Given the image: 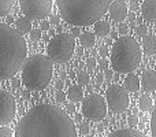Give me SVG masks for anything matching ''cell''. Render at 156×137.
I'll list each match as a JSON object with an SVG mask.
<instances>
[{
	"label": "cell",
	"mask_w": 156,
	"mask_h": 137,
	"mask_svg": "<svg viewBox=\"0 0 156 137\" xmlns=\"http://www.w3.org/2000/svg\"><path fill=\"white\" fill-rule=\"evenodd\" d=\"M15 137H78V132L66 111L54 104H38L22 117Z\"/></svg>",
	"instance_id": "6da1fadb"
},
{
	"label": "cell",
	"mask_w": 156,
	"mask_h": 137,
	"mask_svg": "<svg viewBox=\"0 0 156 137\" xmlns=\"http://www.w3.org/2000/svg\"><path fill=\"white\" fill-rule=\"evenodd\" d=\"M26 55L25 38L15 29L0 22V80H10L22 70Z\"/></svg>",
	"instance_id": "7a4b0ae2"
},
{
	"label": "cell",
	"mask_w": 156,
	"mask_h": 137,
	"mask_svg": "<svg viewBox=\"0 0 156 137\" xmlns=\"http://www.w3.org/2000/svg\"><path fill=\"white\" fill-rule=\"evenodd\" d=\"M114 0H56L60 16L78 26L96 23L110 8Z\"/></svg>",
	"instance_id": "3957f363"
},
{
	"label": "cell",
	"mask_w": 156,
	"mask_h": 137,
	"mask_svg": "<svg viewBox=\"0 0 156 137\" xmlns=\"http://www.w3.org/2000/svg\"><path fill=\"white\" fill-rule=\"evenodd\" d=\"M110 58L115 71L130 74L141 63L140 45L132 36H122L114 43Z\"/></svg>",
	"instance_id": "277c9868"
},
{
	"label": "cell",
	"mask_w": 156,
	"mask_h": 137,
	"mask_svg": "<svg viewBox=\"0 0 156 137\" xmlns=\"http://www.w3.org/2000/svg\"><path fill=\"white\" fill-rule=\"evenodd\" d=\"M54 74L52 60L45 55H33L27 58L22 67V82L32 91H43L48 86Z\"/></svg>",
	"instance_id": "5b68a950"
},
{
	"label": "cell",
	"mask_w": 156,
	"mask_h": 137,
	"mask_svg": "<svg viewBox=\"0 0 156 137\" xmlns=\"http://www.w3.org/2000/svg\"><path fill=\"white\" fill-rule=\"evenodd\" d=\"M76 52V40L70 33H59L48 43L47 54L55 63H66L71 59Z\"/></svg>",
	"instance_id": "8992f818"
},
{
	"label": "cell",
	"mask_w": 156,
	"mask_h": 137,
	"mask_svg": "<svg viewBox=\"0 0 156 137\" xmlns=\"http://www.w3.org/2000/svg\"><path fill=\"white\" fill-rule=\"evenodd\" d=\"M107 102L99 93H90L82 100V115L88 121L99 122L107 115Z\"/></svg>",
	"instance_id": "52a82bcc"
},
{
	"label": "cell",
	"mask_w": 156,
	"mask_h": 137,
	"mask_svg": "<svg viewBox=\"0 0 156 137\" xmlns=\"http://www.w3.org/2000/svg\"><path fill=\"white\" fill-rule=\"evenodd\" d=\"M105 99H107V107L112 114H121L125 110H127L130 103L129 92L123 86L114 84L108 86L105 92Z\"/></svg>",
	"instance_id": "ba28073f"
},
{
	"label": "cell",
	"mask_w": 156,
	"mask_h": 137,
	"mask_svg": "<svg viewBox=\"0 0 156 137\" xmlns=\"http://www.w3.org/2000/svg\"><path fill=\"white\" fill-rule=\"evenodd\" d=\"M19 7L30 21L44 19L52 11V0H19Z\"/></svg>",
	"instance_id": "9c48e42d"
},
{
	"label": "cell",
	"mask_w": 156,
	"mask_h": 137,
	"mask_svg": "<svg viewBox=\"0 0 156 137\" xmlns=\"http://www.w3.org/2000/svg\"><path fill=\"white\" fill-rule=\"evenodd\" d=\"M15 97L7 91H0V125H7L15 118Z\"/></svg>",
	"instance_id": "30bf717a"
},
{
	"label": "cell",
	"mask_w": 156,
	"mask_h": 137,
	"mask_svg": "<svg viewBox=\"0 0 156 137\" xmlns=\"http://www.w3.org/2000/svg\"><path fill=\"white\" fill-rule=\"evenodd\" d=\"M108 11H110L111 19L115 22H119V23L127 18V4L123 0H114L111 3L110 8H108Z\"/></svg>",
	"instance_id": "8fae6325"
},
{
	"label": "cell",
	"mask_w": 156,
	"mask_h": 137,
	"mask_svg": "<svg viewBox=\"0 0 156 137\" xmlns=\"http://www.w3.org/2000/svg\"><path fill=\"white\" fill-rule=\"evenodd\" d=\"M141 89L145 93H151V92L156 91V71L155 70H145L141 75V81H140Z\"/></svg>",
	"instance_id": "7c38bea8"
},
{
	"label": "cell",
	"mask_w": 156,
	"mask_h": 137,
	"mask_svg": "<svg viewBox=\"0 0 156 137\" xmlns=\"http://www.w3.org/2000/svg\"><path fill=\"white\" fill-rule=\"evenodd\" d=\"M141 14L149 22H156V0H144L141 4Z\"/></svg>",
	"instance_id": "4fadbf2b"
},
{
	"label": "cell",
	"mask_w": 156,
	"mask_h": 137,
	"mask_svg": "<svg viewBox=\"0 0 156 137\" xmlns=\"http://www.w3.org/2000/svg\"><path fill=\"white\" fill-rule=\"evenodd\" d=\"M143 51L145 55H155L156 54V36L147 34L143 37Z\"/></svg>",
	"instance_id": "5bb4252c"
},
{
	"label": "cell",
	"mask_w": 156,
	"mask_h": 137,
	"mask_svg": "<svg viewBox=\"0 0 156 137\" xmlns=\"http://www.w3.org/2000/svg\"><path fill=\"white\" fill-rule=\"evenodd\" d=\"M107 137H147L144 133H141L140 130H136L133 128H129V129H119L112 132L111 135H108Z\"/></svg>",
	"instance_id": "9a60e30c"
},
{
	"label": "cell",
	"mask_w": 156,
	"mask_h": 137,
	"mask_svg": "<svg viewBox=\"0 0 156 137\" xmlns=\"http://www.w3.org/2000/svg\"><path fill=\"white\" fill-rule=\"evenodd\" d=\"M123 88L127 92H136L140 89V78L134 74H129L123 81Z\"/></svg>",
	"instance_id": "2e32d148"
},
{
	"label": "cell",
	"mask_w": 156,
	"mask_h": 137,
	"mask_svg": "<svg viewBox=\"0 0 156 137\" xmlns=\"http://www.w3.org/2000/svg\"><path fill=\"white\" fill-rule=\"evenodd\" d=\"M67 97L70 99V102L73 103H78L81 100H83V89L81 88L80 85H71L69 88V92H67Z\"/></svg>",
	"instance_id": "e0dca14e"
},
{
	"label": "cell",
	"mask_w": 156,
	"mask_h": 137,
	"mask_svg": "<svg viewBox=\"0 0 156 137\" xmlns=\"http://www.w3.org/2000/svg\"><path fill=\"white\" fill-rule=\"evenodd\" d=\"M15 27H16V32L21 36L26 34V33H30V30H32V21H30L29 18H26V16H22V18H19L18 21H16Z\"/></svg>",
	"instance_id": "ac0fdd59"
},
{
	"label": "cell",
	"mask_w": 156,
	"mask_h": 137,
	"mask_svg": "<svg viewBox=\"0 0 156 137\" xmlns=\"http://www.w3.org/2000/svg\"><path fill=\"white\" fill-rule=\"evenodd\" d=\"M80 41L82 48H92L96 43V36L92 32H85L80 36Z\"/></svg>",
	"instance_id": "d6986e66"
},
{
	"label": "cell",
	"mask_w": 156,
	"mask_h": 137,
	"mask_svg": "<svg viewBox=\"0 0 156 137\" xmlns=\"http://www.w3.org/2000/svg\"><path fill=\"white\" fill-rule=\"evenodd\" d=\"M110 23H108L107 21H97L96 23H94V33H96L97 36H100V37H105V36L110 34Z\"/></svg>",
	"instance_id": "ffe728a7"
},
{
	"label": "cell",
	"mask_w": 156,
	"mask_h": 137,
	"mask_svg": "<svg viewBox=\"0 0 156 137\" xmlns=\"http://www.w3.org/2000/svg\"><path fill=\"white\" fill-rule=\"evenodd\" d=\"M138 106H140V108L143 111H149L152 108V106H154V100H152V97L149 95H143V96H140Z\"/></svg>",
	"instance_id": "44dd1931"
},
{
	"label": "cell",
	"mask_w": 156,
	"mask_h": 137,
	"mask_svg": "<svg viewBox=\"0 0 156 137\" xmlns=\"http://www.w3.org/2000/svg\"><path fill=\"white\" fill-rule=\"evenodd\" d=\"M14 4H15V0H0V16L8 15Z\"/></svg>",
	"instance_id": "7402d4cb"
},
{
	"label": "cell",
	"mask_w": 156,
	"mask_h": 137,
	"mask_svg": "<svg viewBox=\"0 0 156 137\" xmlns=\"http://www.w3.org/2000/svg\"><path fill=\"white\" fill-rule=\"evenodd\" d=\"M89 81H90V77H89V74L86 71H82V70H81V71L77 74V82L80 86L88 85Z\"/></svg>",
	"instance_id": "603a6c76"
},
{
	"label": "cell",
	"mask_w": 156,
	"mask_h": 137,
	"mask_svg": "<svg viewBox=\"0 0 156 137\" xmlns=\"http://www.w3.org/2000/svg\"><path fill=\"white\" fill-rule=\"evenodd\" d=\"M151 132L152 137H156V104L152 110V117H151Z\"/></svg>",
	"instance_id": "cb8c5ba5"
},
{
	"label": "cell",
	"mask_w": 156,
	"mask_h": 137,
	"mask_svg": "<svg viewBox=\"0 0 156 137\" xmlns=\"http://www.w3.org/2000/svg\"><path fill=\"white\" fill-rule=\"evenodd\" d=\"M147 33H148V27H147L145 25H140V26H137V29H136V34L140 36V37H145Z\"/></svg>",
	"instance_id": "d4e9b609"
},
{
	"label": "cell",
	"mask_w": 156,
	"mask_h": 137,
	"mask_svg": "<svg viewBox=\"0 0 156 137\" xmlns=\"http://www.w3.org/2000/svg\"><path fill=\"white\" fill-rule=\"evenodd\" d=\"M0 137H12V130L7 126L0 128Z\"/></svg>",
	"instance_id": "484cf974"
},
{
	"label": "cell",
	"mask_w": 156,
	"mask_h": 137,
	"mask_svg": "<svg viewBox=\"0 0 156 137\" xmlns=\"http://www.w3.org/2000/svg\"><path fill=\"white\" fill-rule=\"evenodd\" d=\"M30 38H32L33 41H37L41 38V30L40 29H33L30 30Z\"/></svg>",
	"instance_id": "4316f807"
},
{
	"label": "cell",
	"mask_w": 156,
	"mask_h": 137,
	"mask_svg": "<svg viewBox=\"0 0 156 137\" xmlns=\"http://www.w3.org/2000/svg\"><path fill=\"white\" fill-rule=\"evenodd\" d=\"M86 67H88L89 71L96 69V59H94V58H88V59H86Z\"/></svg>",
	"instance_id": "83f0119b"
},
{
	"label": "cell",
	"mask_w": 156,
	"mask_h": 137,
	"mask_svg": "<svg viewBox=\"0 0 156 137\" xmlns=\"http://www.w3.org/2000/svg\"><path fill=\"white\" fill-rule=\"evenodd\" d=\"M118 32L121 33V34H126V33H129V25H126L125 22H121V23L118 25Z\"/></svg>",
	"instance_id": "f1b7e54d"
},
{
	"label": "cell",
	"mask_w": 156,
	"mask_h": 137,
	"mask_svg": "<svg viewBox=\"0 0 156 137\" xmlns=\"http://www.w3.org/2000/svg\"><path fill=\"white\" fill-rule=\"evenodd\" d=\"M66 97H67V95H66L63 91H56V93H55V99H56L59 103L65 102V100H66Z\"/></svg>",
	"instance_id": "f546056e"
},
{
	"label": "cell",
	"mask_w": 156,
	"mask_h": 137,
	"mask_svg": "<svg viewBox=\"0 0 156 137\" xmlns=\"http://www.w3.org/2000/svg\"><path fill=\"white\" fill-rule=\"evenodd\" d=\"M127 124H129V126L134 128L136 125L138 124V117L137 115H130L129 118H127Z\"/></svg>",
	"instance_id": "4dcf8cb0"
},
{
	"label": "cell",
	"mask_w": 156,
	"mask_h": 137,
	"mask_svg": "<svg viewBox=\"0 0 156 137\" xmlns=\"http://www.w3.org/2000/svg\"><path fill=\"white\" fill-rule=\"evenodd\" d=\"M89 125L88 124H81L80 125V133L81 135H83V136H88V133H89Z\"/></svg>",
	"instance_id": "1f68e13d"
},
{
	"label": "cell",
	"mask_w": 156,
	"mask_h": 137,
	"mask_svg": "<svg viewBox=\"0 0 156 137\" xmlns=\"http://www.w3.org/2000/svg\"><path fill=\"white\" fill-rule=\"evenodd\" d=\"M108 52H110V49H108V47H107V45L100 47V49H99V55L103 58V59H104V58L108 55Z\"/></svg>",
	"instance_id": "d6a6232c"
},
{
	"label": "cell",
	"mask_w": 156,
	"mask_h": 137,
	"mask_svg": "<svg viewBox=\"0 0 156 137\" xmlns=\"http://www.w3.org/2000/svg\"><path fill=\"white\" fill-rule=\"evenodd\" d=\"M104 81V74H101V73H99V74L96 75V88H99L100 85H101V82Z\"/></svg>",
	"instance_id": "836d02e7"
},
{
	"label": "cell",
	"mask_w": 156,
	"mask_h": 137,
	"mask_svg": "<svg viewBox=\"0 0 156 137\" xmlns=\"http://www.w3.org/2000/svg\"><path fill=\"white\" fill-rule=\"evenodd\" d=\"M107 66H108V62L101 58V59L99 60V67H100V70H104V71H105V70H107Z\"/></svg>",
	"instance_id": "e575fe53"
},
{
	"label": "cell",
	"mask_w": 156,
	"mask_h": 137,
	"mask_svg": "<svg viewBox=\"0 0 156 137\" xmlns=\"http://www.w3.org/2000/svg\"><path fill=\"white\" fill-rule=\"evenodd\" d=\"M130 8H132V11H137L140 8V4H138L137 0H130Z\"/></svg>",
	"instance_id": "d590c367"
},
{
	"label": "cell",
	"mask_w": 156,
	"mask_h": 137,
	"mask_svg": "<svg viewBox=\"0 0 156 137\" xmlns=\"http://www.w3.org/2000/svg\"><path fill=\"white\" fill-rule=\"evenodd\" d=\"M11 86H12V89H18L19 86H21V80H18V78L12 80L11 81Z\"/></svg>",
	"instance_id": "8d00e7d4"
},
{
	"label": "cell",
	"mask_w": 156,
	"mask_h": 137,
	"mask_svg": "<svg viewBox=\"0 0 156 137\" xmlns=\"http://www.w3.org/2000/svg\"><path fill=\"white\" fill-rule=\"evenodd\" d=\"M112 77H114V71H112V70H110V69L105 70V71H104V78H105V80H111Z\"/></svg>",
	"instance_id": "74e56055"
},
{
	"label": "cell",
	"mask_w": 156,
	"mask_h": 137,
	"mask_svg": "<svg viewBox=\"0 0 156 137\" xmlns=\"http://www.w3.org/2000/svg\"><path fill=\"white\" fill-rule=\"evenodd\" d=\"M63 85H65L63 80H58V81H56V84H55V88H56L58 91H62V89H63Z\"/></svg>",
	"instance_id": "f35d334b"
},
{
	"label": "cell",
	"mask_w": 156,
	"mask_h": 137,
	"mask_svg": "<svg viewBox=\"0 0 156 137\" xmlns=\"http://www.w3.org/2000/svg\"><path fill=\"white\" fill-rule=\"evenodd\" d=\"M49 22H51V23H54V25H58V23H59V16H58V15H51Z\"/></svg>",
	"instance_id": "ab89813d"
},
{
	"label": "cell",
	"mask_w": 156,
	"mask_h": 137,
	"mask_svg": "<svg viewBox=\"0 0 156 137\" xmlns=\"http://www.w3.org/2000/svg\"><path fill=\"white\" fill-rule=\"evenodd\" d=\"M71 36H73V37H80V36H81L80 27H74V29L71 30Z\"/></svg>",
	"instance_id": "60d3db41"
},
{
	"label": "cell",
	"mask_w": 156,
	"mask_h": 137,
	"mask_svg": "<svg viewBox=\"0 0 156 137\" xmlns=\"http://www.w3.org/2000/svg\"><path fill=\"white\" fill-rule=\"evenodd\" d=\"M40 27H41V30H48L49 29V22H41V25H40Z\"/></svg>",
	"instance_id": "b9f144b4"
},
{
	"label": "cell",
	"mask_w": 156,
	"mask_h": 137,
	"mask_svg": "<svg viewBox=\"0 0 156 137\" xmlns=\"http://www.w3.org/2000/svg\"><path fill=\"white\" fill-rule=\"evenodd\" d=\"M30 96H32V95H30V91H29V89H27V91H23V93H22V97H23L25 100H29Z\"/></svg>",
	"instance_id": "7bdbcfd3"
},
{
	"label": "cell",
	"mask_w": 156,
	"mask_h": 137,
	"mask_svg": "<svg viewBox=\"0 0 156 137\" xmlns=\"http://www.w3.org/2000/svg\"><path fill=\"white\" fill-rule=\"evenodd\" d=\"M76 54H77V56H82V55H83V48H82V47H78V48H76Z\"/></svg>",
	"instance_id": "ee69618b"
},
{
	"label": "cell",
	"mask_w": 156,
	"mask_h": 137,
	"mask_svg": "<svg viewBox=\"0 0 156 137\" xmlns=\"http://www.w3.org/2000/svg\"><path fill=\"white\" fill-rule=\"evenodd\" d=\"M127 18H129V21L132 22H134V19H136V15H134V13H130V14H127Z\"/></svg>",
	"instance_id": "f6af8a7d"
},
{
	"label": "cell",
	"mask_w": 156,
	"mask_h": 137,
	"mask_svg": "<svg viewBox=\"0 0 156 137\" xmlns=\"http://www.w3.org/2000/svg\"><path fill=\"white\" fill-rule=\"evenodd\" d=\"M67 111L70 114H73L74 111H76V108H74V104H67Z\"/></svg>",
	"instance_id": "bcb514c9"
},
{
	"label": "cell",
	"mask_w": 156,
	"mask_h": 137,
	"mask_svg": "<svg viewBox=\"0 0 156 137\" xmlns=\"http://www.w3.org/2000/svg\"><path fill=\"white\" fill-rule=\"evenodd\" d=\"M81 118H82V117H81V114H77V115H76V121L77 122H81Z\"/></svg>",
	"instance_id": "7dc6e473"
},
{
	"label": "cell",
	"mask_w": 156,
	"mask_h": 137,
	"mask_svg": "<svg viewBox=\"0 0 156 137\" xmlns=\"http://www.w3.org/2000/svg\"><path fill=\"white\" fill-rule=\"evenodd\" d=\"M97 130H99V132L101 133L103 130H104V128H103V125H99V128H97Z\"/></svg>",
	"instance_id": "c3c4849f"
},
{
	"label": "cell",
	"mask_w": 156,
	"mask_h": 137,
	"mask_svg": "<svg viewBox=\"0 0 156 137\" xmlns=\"http://www.w3.org/2000/svg\"><path fill=\"white\" fill-rule=\"evenodd\" d=\"M74 75H76L74 74V71H70V78H74Z\"/></svg>",
	"instance_id": "681fc988"
},
{
	"label": "cell",
	"mask_w": 156,
	"mask_h": 137,
	"mask_svg": "<svg viewBox=\"0 0 156 137\" xmlns=\"http://www.w3.org/2000/svg\"><path fill=\"white\" fill-rule=\"evenodd\" d=\"M85 137H96V136H92V135H88V136H85Z\"/></svg>",
	"instance_id": "f907efd6"
},
{
	"label": "cell",
	"mask_w": 156,
	"mask_h": 137,
	"mask_svg": "<svg viewBox=\"0 0 156 137\" xmlns=\"http://www.w3.org/2000/svg\"><path fill=\"white\" fill-rule=\"evenodd\" d=\"M154 33H156V25H155V27H154Z\"/></svg>",
	"instance_id": "816d5d0a"
}]
</instances>
